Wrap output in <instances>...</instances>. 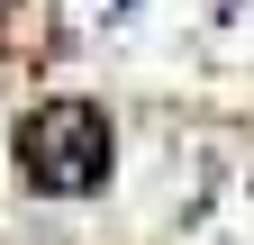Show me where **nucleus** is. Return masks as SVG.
Segmentation results:
<instances>
[{
  "mask_svg": "<svg viewBox=\"0 0 254 245\" xmlns=\"http://www.w3.org/2000/svg\"><path fill=\"white\" fill-rule=\"evenodd\" d=\"M18 164H27V182H37V191H91V182H100V164H109V127H100V109H82V100L37 109V118L18 127Z\"/></svg>",
  "mask_w": 254,
  "mask_h": 245,
  "instance_id": "nucleus-1",
  "label": "nucleus"
}]
</instances>
